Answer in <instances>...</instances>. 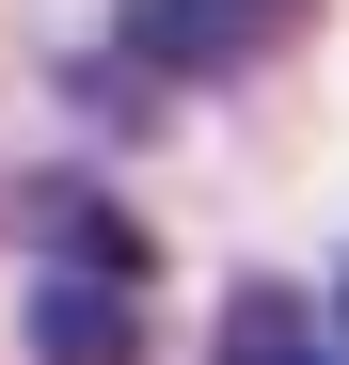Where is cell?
<instances>
[{
	"mask_svg": "<svg viewBox=\"0 0 349 365\" xmlns=\"http://www.w3.org/2000/svg\"><path fill=\"white\" fill-rule=\"evenodd\" d=\"M32 349L48 365H143V238L95 191L64 207V270H48V302H32Z\"/></svg>",
	"mask_w": 349,
	"mask_h": 365,
	"instance_id": "obj_1",
	"label": "cell"
},
{
	"mask_svg": "<svg viewBox=\"0 0 349 365\" xmlns=\"http://www.w3.org/2000/svg\"><path fill=\"white\" fill-rule=\"evenodd\" d=\"M222 365H349V349H318V302L302 286H239L222 302Z\"/></svg>",
	"mask_w": 349,
	"mask_h": 365,
	"instance_id": "obj_2",
	"label": "cell"
},
{
	"mask_svg": "<svg viewBox=\"0 0 349 365\" xmlns=\"http://www.w3.org/2000/svg\"><path fill=\"white\" fill-rule=\"evenodd\" d=\"M333 334H349V270H333Z\"/></svg>",
	"mask_w": 349,
	"mask_h": 365,
	"instance_id": "obj_3",
	"label": "cell"
}]
</instances>
